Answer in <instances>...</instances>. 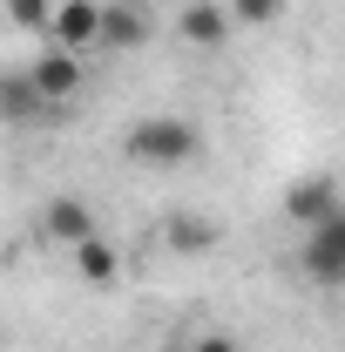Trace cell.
Wrapping results in <instances>:
<instances>
[{"instance_id": "obj_6", "label": "cell", "mask_w": 345, "mask_h": 352, "mask_svg": "<svg viewBox=\"0 0 345 352\" xmlns=\"http://www.w3.org/2000/svg\"><path fill=\"white\" fill-rule=\"evenodd\" d=\"M47 116H54V109L34 95L27 68H7V75H0V122H14V129H34V122H47Z\"/></svg>"}, {"instance_id": "obj_1", "label": "cell", "mask_w": 345, "mask_h": 352, "mask_svg": "<svg viewBox=\"0 0 345 352\" xmlns=\"http://www.w3.org/2000/svg\"><path fill=\"white\" fill-rule=\"evenodd\" d=\"M203 142H197V129L183 122V116H142L129 129V156L135 163H190Z\"/></svg>"}, {"instance_id": "obj_3", "label": "cell", "mask_w": 345, "mask_h": 352, "mask_svg": "<svg viewBox=\"0 0 345 352\" xmlns=\"http://www.w3.org/2000/svg\"><path fill=\"white\" fill-rule=\"evenodd\" d=\"M27 82L41 95L47 109H61L75 88H82V54H68V47H41L34 61H27Z\"/></svg>"}, {"instance_id": "obj_12", "label": "cell", "mask_w": 345, "mask_h": 352, "mask_svg": "<svg viewBox=\"0 0 345 352\" xmlns=\"http://www.w3.org/2000/svg\"><path fill=\"white\" fill-rule=\"evenodd\" d=\"M54 7H61V0H7V21H14V28H47Z\"/></svg>"}, {"instance_id": "obj_14", "label": "cell", "mask_w": 345, "mask_h": 352, "mask_svg": "<svg viewBox=\"0 0 345 352\" xmlns=\"http://www.w3.org/2000/svg\"><path fill=\"white\" fill-rule=\"evenodd\" d=\"M190 352H237L230 332H203V339H190Z\"/></svg>"}, {"instance_id": "obj_9", "label": "cell", "mask_w": 345, "mask_h": 352, "mask_svg": "<svg viewBox=\"0 0 345 352\" xmlns=\"http://www.w3.org/2000/svg\"><path fill=\"white\" fill-rule=\"evenodd\" d=\"M75 271H82L95 292H109V285H122V251H115V244L95 230L88 244H75Z\"/></svg>"}, {"instance_id": "obj_5", "label": "cell", "mask_w": 345, "mask_h": 352, "mask_svg": "<svg viewBox=\"0 0 345 352\" xmlns=\"http://www.w3.org/2000/svg\"><path fill=\"white\" fill-rule=\"evenodd\" d=\"M41 237L47 244H88L95 237V210H88L82 197H54V204H41Z\"/></svg>"}, {"instance_id": "obj_2", "label": "cell", "mask_w": 345, "mask_h": 352, "mask_svg": "<svg viewBox=\"0 0 345 352\" xmlns=\"http://www.w3.org/2000/svg\"><path fill=\"white\" fill-rule=\"evenodd\" d=\"M304 278L325 285V292H339V285H345V210H332L325 223L304 230Z\"/></svg>"}, {"instance_id": "obj_8", "label": "cell", "mask_w": 345, "mask_h": 352, "mask_svg": "<svg viewBox=\"0 0 345 352\" xmlns=\"http://www.w3.org/2000/svg\"><path fill=\"white\" fill-rule=\"evenodd\" d=\"M142 41H149V14H142L135 0H115V7H102L95 47H142Z\"/></svg>"}, {"instance_id": "obj_13", "label": "cell", "mask_w": 345, "mask_h": 352, "mask_svg": "<svg viewBox=\"0 0 345 352\" xmlns=\"http://www.w3.org/2000/svg\"><path fill=\"white\" fill-rule=\"evenodd\" d=\"M230 21H251V28H264V21H278V0H230Z\"/></svg>"}, {"instance_id": "obj_11", "label": "cell", "mask_w": 345, "mask_h": 352, "mask_svg": "<svg viewBox=\"0 0 345 352\" xmlns=\"http://www.w3.org/2000/svg\"><path fill=\"white\" fill-rule=\"evenodd\" d=\"M170 244H176V251H210V244H216V223L210 217H176L170 223Z\"/></svg>"}, {"instance_id": "obj_7", "label": "cell", "mask_w": 345, "mask_h": 352, "mask_svg": "<svg viewBox=\"0 0 345 352\" xmlns=\"http://www.w3.org/2000/svg\"><path fill=\"white\" fill-rule=\"evenodd\" d=\"M47 28H54V47L82 54V47H95V28H102V7H95V0H61Z\"/></svg>"}, {"instance_id": "obj_10", "label": "cell", "mask_w": 345, "mask_h": 352, "mask_svg": "<svg viewBox=\"0 0 345 352\" xmlns=\"http://www.w3.org/2000/svg\"><path fill=\"white\" fill-rule=\"evenodd\" d=\"M176 28H183V41H190V47H216L223 34H230V14L197 0V7H183V21H176Z\"/></svg>"}, {"instance_id": "obj_4", "label": "cell", "mask_w": 345, "mask_h": 352, "mask_svg": "<svg viewBox=\"0 0 345 352\" xmlns=\"http://www.w3.org/2000/svg\"><path fill=\"white\" fill-rule=\"evenodd\" d=\"M332 210H339V183H332V176H298V183L285 190V217L298 223V230L325 223Z\"/></svg>"}]
</instances>
